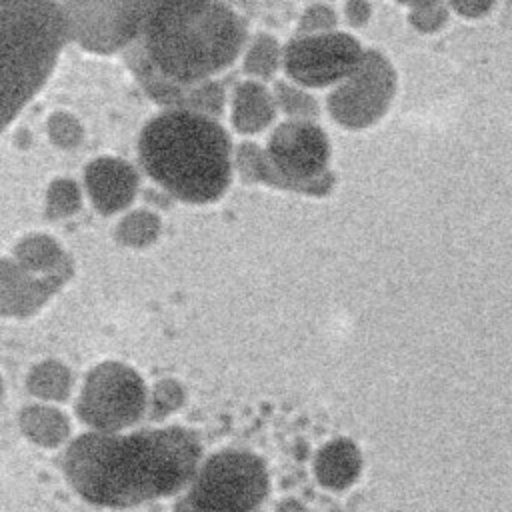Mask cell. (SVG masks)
I'll return each instance as SVG.
<instances>
[{
	"label": "cell",
	"mask_w": 512,
	"mask_h": 512,
	"mask_svg": "<svg viewBox=\"0 0 512 512\" xmlns=\"http://www.w3.org/2000/svg\"><path fill=\"white\" fill-rule=\"evenodd\" d=\"M12 258L24 270L38 274V276L74 268L70 256L62 248V244L54 236L44 234V232H34V234L22 236L12 248Z\"/></svg>",
	"instance_id": "obj_16"
},
{
	"label": "cell",
	"mask_w": 512,
	"mask_h": 512,
	"mask_svg": "<svg viewBox=\"0 0 512 512\" xmlns=\"http://www.w3.org/2000/svg\"><path fill=\"white\" fill-rule=\"evenodd\" d=\"M186 400V392L182 384L174 378L158 380L148 392V412L152 420H164L172 412L180 410Z\"/></svg>",
	"instance_id": "obj_23"
},
{
	"label": "cell",
	"mask_w": 512,
	"mask_h": 512,
	"mask_svg": "<svg viewBox=\"0 0 512 512\" xmlns=\"http://www.w3.org/2000/svg\"><path fill=\"white\" fill-rule=\"evenodd\" d=\"M200 458V440L180 426L136 432L90 430L66 448L64 474L86 502L122 510L190 486Z\"/></svg>",
	"instance_id": "obj_1"
},
{
	"label": "cell",
	"mask_w": 512,
	"mask_h": 512,
	"mask_svg": "<svg viewBox=\"0 0 512 512\" xmlns=\"http://www.w3.org/2000/svg\"><path fill=\"white\" fill-rule=\"evenodd\" d=\"M162 232V220L148 208H136L126 212L114 230L118 244L126 248H146L158 240Z\"/></svg>",
	"instance_id": "obj_18"
},
{
	"label": "cell",
	"mask_w": 512,
	"mask_h": 512,
	"mask_svg": "<svg viewBox=\"0 0 512 512\" xmlns=\"http://www.w3.org/2000/svg\"><path fill=\"white\" fill-rule=\"evenodd\" d=\"M152 2H64L68 40L94 54L130 46L142 30Z\"/></svg>",
	"instance_id": "obj_9"
},
{
	"label": "cell",
	"mask_w": 512,
	"mask_h": 512,
	"mask_svg": "<svg viewBox=\"0 0 512 512\" xmlns=\"http://www.w3.org/2000/svg\"><path fill=\"white\" fill-rule=\"evenodd\" d=\"M278 108L268 90L258 80H244L232 94V126L240 134H258L268 128Z\"/></svg>",
	"instance_id": "obj_13"
},
{
	"label": "cell",
	"mask_w": 512,
	"mask_h": 512,
	"mask_svg": "<svg viewBox=\"0 0 512 512\" xmlns=\"http://www.w3.org/2000/svg\"><path fill=\"white\" fill-rule=\"evenodd\" d=\"M66 40L58 2H0V132L44 88Z\"/></svg>",
	"instance_id": "obj_4"
},
{
	"label": "cell",
	"mask_w": 512,
	"mask_h": 512,
	"mask_svg": "<svg viewBox=\"0 0 512 512\" xmlns=\"http://www.w3.org/2000/svg\"><path fill=\"white\" fill-rule=\"evenodd\" d=\"M46 134L56 148L74 150L84 140V126L72 112L54 110L46 118Z\"/></svg>",
	"instance_id": "obj_22"
},
{
	"label": "cell",
	"mask_w": 512,
	"mask_h": 512,
	"mask_svg": "<svg viewBox=\"0 0 512 512\" xmlns=\"http://www.w3.org/2000/svg\"><path fill=\"white\" fill-rule=\"evenodd\" d=\"M330 140L310 120L280 122L262 150L256 142H240L234 168L244 182H260L306 196H324L334 188Z\"/></svg>",
	"instance_id": "obj_5"
},
{
	"label": "cell",
	"mask_w": 512,
	"mask_h": 512,
	"mask_svg": "<svg viewBox=\"0 0 512 512\" xmlns=\"http://www.w3.org/2000/svg\"><path fill=\"white\" fill-rule=\"evenodd\" d=\"M20 432L40 448H58L62 446L70 432V418L52 404H28L18 414Z\"/></svg>",
	"instance_id": "obj_15"
},
{
	"label": "cell",
	"mask_w": 512,
	"mask_h": 512,
	"mask_svg": "<svg viewBox=\"0 0 512 512\" xmlns=\"http://www.w3.org/2000/svg\"><path fill=\"white\" fill-rule=\"evenodd\" d=\"M272 96H274L276 108L282 110L290 120L314 122V118H318V114H320L318 100L298 84L280 80L274 84Z\"/></svg>",
	"instance_id": "obj_21"
},
{
	"label": "cell",
	"mask_w": 512,
	"mask_h": 512,
	"mask_svg": "<svg viewBox=\"0 0 512 512\" xmlns=\"http://www.w3.org/2000/svg\"><path fill=\"white\" fill-rule=\"evenodd\" d=\"M282 66V46L270 34H256L248 40L242 68L248 76L268 80Z\"/></svg>",
	"instance_id": "obj_19"
},
{
	"label": "cell",
	"mask_w": 512,
	"mask_h": 512,
	"mask_svg": "<svg viewBox=\"0 0 512 512\" xmlns=\"http://www.w3.org/2000/svg\"><path fill=\"white\" fill-rule=\"evenodd\" d=\"M138 172L118 156L92 158L84 168V192L102 216L124 212L136 198Z\"/></svg>",
	"instance_id": "obj_12"
},
{
	"label": "cell",
	"mask_w": 512,
	"mask_h": 512,
	"mask_svg": "<svg viewBox=\"0 0 512 512\" xmlns=\"http://www.w3.org/2000/svg\"><path fill=\"white\" fill-rule=\"evenodd\" d=\"M268 492L264 462L242 450H222L204 460L186 496L190 512H252Z\"/></svg>",
	"instance_id": "obj_6"
},
{
	"label": "cell",
	"mask_w": 512,
	"mask_h": 512,
	"mask_svg": "<svg viewBox=\"0 0 512 512\" xmlns=\"http://www.w3.org/2000/svg\"><path fill=\"white\" fill-rule=\"evenodd\" d=\"M338 14L328 4H310L300 16L298 34L296 36H312V34H328L336 32Z\"/></svg>",
	"instance_id": "obj_24"
},
{
	"label": "cell",
	"mask_w": 512,
	"mask_h": 512,
	"mask_svg": "<svg viewBox=\"0 0 512 512\" xmlns=\"http://www.w3.org/2000/svg\"><path fill=\"white\" fill-rule=\"evenodd\" d=\"M362 468V456L354 442L338 438L320 448L314 460V472L322 486L342 490L350 486Z\"/></svg>",
	"instance_id": "obj_14"
},
{
	"label": "cell",
	"mask_w": 512,
	"mask_h": 512,
	"mask_svg": "<svg viewBox=\"0 0 512 512\" xmlns=\"http://www.w3.org/2000/svg\"><path fill=\"white\" fill-rule=\"evenodd\" d=\"M82 208V188L74 178L58 176L46 188L44 210L50 220L70 218Z\"/></svg>",
	"instance_id": "obj_20"
},
{
	"label": "cell",
	"mask_w": 512,
	"mask_h": 512,
	"mask_svg": "<svg viewBox=\"0 0 512 512\" xmlns=\"http://www.w3.org/2000/svg\"><path fill=\"white\" fill-rule=\"evenodd\" d=\"M138 158L162 190L188 204L220 200L232 180L228 132L216 118L190 110H164L148 120L138 138Z\"/></svg>",
	"instance_id": "obj_3"
},
{
	"label": "cell",
	"mask_w": 512,
	"mask_h": 512,
	"mask_svg": "<svg viewBox=\"0 0 512 512\" xmlns=\"http://www.w3.org/2000/svg\"><path fill=\"white\" fill-rule=\"evenodd\" d=\"M396 94V72L378 50H364L354 72L328 94V112L344 128L362 130L378 122Z\"/></svg>",
	"instance_id": "obj_8"
},
{
	"label": "cell",
	"mask_w": 512,
	"mask_h": 512,
	"mask_svg": "<svg viewBox=\"0 0 512 512\" xmlns=\"http://www.w3.org/2000/svg\"><path fill=\"white\" fill-rule=\"evenodd\" d=\"M448 6L444 4H412L408 12L410 24L426 34L440 30L448 22Z\"/></svg>",
	"instance_id": "obj_25"
},
{
	"label": "cell",
	"mask_w": 512,
	"mask_h": 512,
	"mask_svg": "<svg viewBox=\"0 0 512 512\" xmlns=\"http://www.w3.org/2000/svg\"><path fill=\"white\" fill-rule=\"evenodd\" d=\"M452 10L464 18H482L492 10L490 2H454Z\"/></svg>",
	"instance_id": "obj_27"
},
{
	"label": "cell",
	"mask_w": 512,
	"mask_h": 512,
	"mask_svg": "<svg viewBox=\"0 0 512 512\" xmlns=\"http://www.w3.org/2000/svg\"><path fill=\"white\" fill-rule=\"evenodd\" d=\"M2 398H4V378L0 376V402H2Z\"/></svg>",
	"instance_id": "obj_29"
},
{
	"label": "cell",
	"mask_w": 512,
	"mask_h": 512,
	"mask_svg": "<svg viewBox=\"0 0 512 512\" xmlns=\"http://www.w3.org/2000/svg\"><path fill=\"white\" fill-rule=\"evenodd\" d=\"M276 512H306V510H304V506H302L300 502H296V500H284V502L276 508Z\"/></svg>",
	"instance_id": "obj_28"
},
{
	"label": "cell",
	"mask_w": 512,
	"mask_h": 512,
	"mask_svg": "<svg viewBox=\"0 0 512 512\" xmlns=\"http://www.w3.org/2000/svg\"><path fill=\"white\" fill-rule=\"evenodd\" d=\"M136 72L176 86L210 82L246 46V22L222 2H152L140 30Z\"/></svg>",
	"instance_id": "obj_2"
},
{
	"label": "cell",
	"mask_w": 512,
	"mask_h": 512,
	"mask_svg": "<svg viewBox=\"0 0 512 512\" xmlns=\"http://www.w3.org/2000/svg\"><path fill=\"white\" fill-rule=\"evenodd\" d=\"M74 268L38 276L24 270L14 258H0V316L28 318L70 280Z\"/></svg>",
	"instance_id": "obj_11"
},
{
	"label": "cell",
	"mask_w": 512,
	"mask_h": 512,
	"mask_svg": "<svg viewBox=\"0 0 512 512\" xmlns=\"http://www.w3.org/2000/svg\"><path fill=\"white\" fill-rule=\"evenodd\" d=\"M26 390L46 404L64 402L72 392V372L60 360H42L28 370Z\"/></svg>",
	"instance_id": "obj_17"
},
{
	"label": "cell",
	"mask_w": 512,
	"mask_h": 512,
	"mask_svg": "<svg viewBox=\"0 0 512 512\" xmlns=\"http://www.w3.org/2000/svg\"><path fill=\"white\" fill-rule=\"evenodd\" d=\"M344 16H346L350 26L360 28L370 20L372 6L368 2H346L344 4Z\"/></svg>",
	"instance_id": "obj_26"
},
{
	"label": "cell",
	"mask_w": 512,
	"mask_h": 512,
	"mask_svg": "<svg viewBox=\"0 0 512 512\" xmlns=\"http://www.w3.org/2000/svg\"><path fill=\"white\" fill-rule=\"evenodd\" d=\"M362 54L360 42L338 30L296 36L282 48V68L302 88H324L346 80Z\"/></svg>",
	"instance_id": "obj_10"
},
{
	"label": "cell",
	"mask_w": 512,
	"mask_h": 512,
	"mask_svg": "<svg viewBox=\"0 0 512 512\" xmlns=\"http://www.w3.org/2000/svg\"><path fill=\"white\" fill-rule=\"evenodd\" d=\"M148 408V388L136 368L104 360L84 376L76 402L78 418L94 432H124Z\"/></svg>",
	"instance_id": "obj_7"
}]
</instances>
